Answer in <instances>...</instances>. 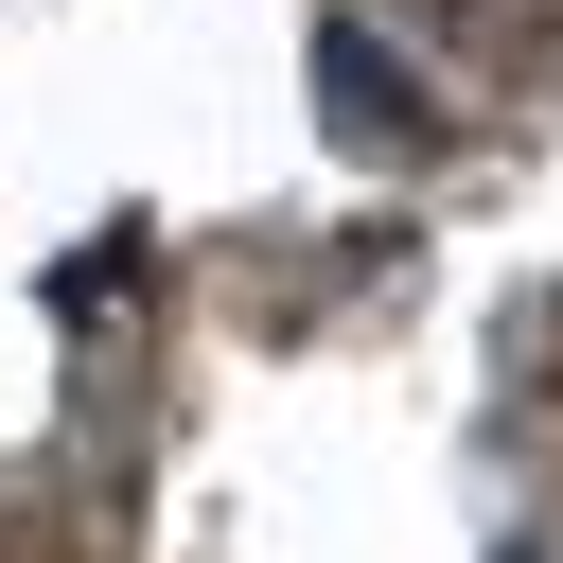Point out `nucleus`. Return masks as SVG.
<instances>
[{"mask_svg":"<svg viewBox=\"0 0 563 563\" xmlns=\"http://www.w3.org/2000/svg\"><path fill=\"white\" fill-rule=\"evenodd\" d=\"M317 106H334V141H352V158H387V176H405V158H440V106H422V70H405L369 18H317Z\"/></svg>","mask_w":563,"mask_h":563,"instance_id":"obj_1","label":"nucleus"},{"mask_svg":"<svg viewBox=\"0 0 563 563\" xmlns=\"http://www.w3.org/2000/svg\"><path fill=\"white\" fill-rule=\"evenodd\" d=\"M123 264H141V229H88V246L53 264V317H106V299H123Z\"/></svg>","mask_w":563,"mask_h":563,"instance_id":"obj_2","label":"nucleus"},{"mask_svg":"<svg viewBox=\"0 0 563 563\" xmlns=\"http://www.w3.org/2000/svg\"><path fill=\"white\" fill-rule=\"evenodd\" d=\"M493 563H545V545H493Z\"/></svg>","mask_w":563,"mask_h":563,"instance_id":"obj_3","label":"nucleus"}]
</instances>
